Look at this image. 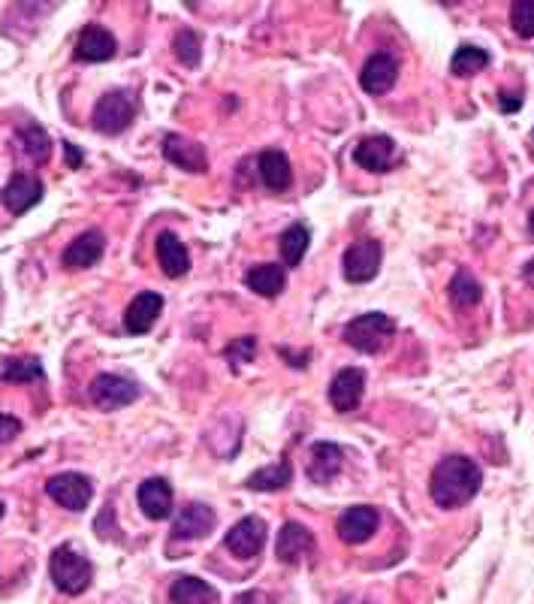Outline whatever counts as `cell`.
I'll return each instance as SVG.
<instances>
[{
  "label": "cell",
  "mask_w": 534,
  "mask_h": 604,
  "mask_svg": "<svg viewBox=\"0 0 534 604\" xmlns=\"http://www.w3.org/2000/svg\"><path fill=\"white\" fill-rule=\"evenodd\" d=\"M399 151H396V142L384 133H375V136H366L356 142L353 148V161L356 167H363L369 173H390V167L396 164Z\"/></svg>",
  "instance_id": "obj_8"
},
{
  "label": "cell",
  "mask_w": 534,
  "mask_h": 604,
  "mask_svg": "<svg viewBox=\"0 0 534 604\" xmlns=\"http://www.w3.org/2000/svg\"><path fill=\"white\" fill-rule=\"evenodd\" d=\"M139 399V384L124 378V375H97L91 381V402L100 408V411H118L130 402Z\"/></svg>",
  "instance_id": "obj_6"
},
{
  "label": "cell",
  "mask_w": 534,
  "mask_h": 604,
  "mask_svg": "<svg viewBox=\"0 0 534 604\" xmlns=\"http://www.w3.org/2000/svg\"><path fill=\"white\" fill-rule=\"evenodd\" d=\"M483 67H489V52H483V49H477V46H459V49L453 52V58H450V73H453V76H462V79L477 76Z\"/></svg>",
  "instance_id": "obj_31"
},
{
  "label": "cell",
  "mask_w": 534,
  "mask_h": 604,
  "mask_svg": "<svg viewBox=\"0 0 534 604\" xmlns=\"http://www.w3.org/2000/svg\"><path fill=\"white\" fill-rule=\"evenodd\" d=\"M314 547H317V541H314V532L308 529V526H302V523H284L281 526V532H278V544H275V553H278V559L281 562H287V565H296V562H302L305 556H311L314 553Z\"/></svg>",
  "instance_id": "obj_14"
},
{
  "label": "cell",
  "mask_w": 534,
  "mask_h": 604,
  "mask_svg": "<svg viewBox=\"0 0 534 604\" xmlns=\"http://www.w3.org/2000/svg\"><path fill=\"white\" fill-rule=\"evenodd\" d=\"M338 604H366V601H360V598H344V601H338Z\"/></svg>",
  "instance_id": "obj_38"
},
{
  "label": "cell",
  "mask_w": 534,
  "mask_h": 604,
  "mask_svg": "<svg viewBox=\"0 0 534 604\" xmlns=\"http://www.w3.org/2000/svg\"><path fill=\"white\" fill-rule=\"evenodd\" d=\"M19 142L25 155L37 164H46L52 158V139L37 121H28L25 127H19Z\"/></svg>",
  "instance_id": "obj_27"
},
{
  "label": "cell",
  "mask_w": 534,
  "mask_h": 604,
  "mask_svg": "<svg viewBox=\"0 0 534 604\" xmlns=\"http://www.w3.org/2000/svg\"><path fill=\"white\" fill-rule=\"evenodd\" d=\"M381 514L372 505H353L338 517V535L347 544H363L378 532Z\"/></svg>",
  "instance_id": "obj_13"
},
{
  "label": "cell",
  "mask_w": 534,
  "mask_h": 604,
  "mask_svg": "<svg viewBox=\"0 0 534 604\" xmlns=\"http://www.w3.org/2000/svg\"><path fill=\"white\" fill-rule=\"evenodd\" d=\"M43 366L37 357H10L4 360V366H0V378L10 381V384H28V381H43Z\"/></svg>",
  "instance_id": "obj_30"
},
{
  "label": "cell",
  "mask_w": 534,
  "mask_h": 604,
  "mask_svg": "<svg viewBox=\"0 0 534 604\" xmlns=\"http://www.w3.org/2000/svg\"><path fill=\"white\" fill-rule=\"evenodd\" d=\"M175 55H178V61H182L185 67H197V61H200V40H197L194 31H178V37H175Z\"/></svg>",
  "instance_id": "obj_33"
},
{
  "label": "cell",
  "mask_w": 534,
  "mask_h": 604,
  "mask_svg": "<svg viewBox=\"0 0 534 604\" xmlns=\"http://www.w3.org/2000/svg\"><path fill=\"white\" fill-rule=\"evenodd\" d=\"M106 251V239L100 230H85L76 242L67 245V251L61 254V263L67 269H91Z\"/></svg>",
  "instance_id": "obj_20"
},
{
  "label": "cell",
  "mask_w": 534,
  "mask_h": 604,
  "mask_svg": "<svg viewBox=\"0 0 534 604\" xmlns=\"http://www.w3.org/2000/svg\"><path fill=\"white\" fill-rule=\"evenodd\" d=\"M480 484H483V472L474 460L468 457H444L435 472H432V484H429V493L435 499L438 508L444 511H456L462 505H468L477 493H480Z\"/></svg>",
  "instance_id": "obj_1"
},
{
  "label": "cell",
  "mask_w": 534,
  "mask_h": 604,
  "mask_svg": "<svg viewBox=\"0 0 534 604\" xmlns=\"http://www.w3.org/2000/svg\"><path fill=\"white\" fill-rule=\"evenodd\" d=\"M160 312H163V296L145 290V293H139L127 306V312H124V330L130 336H142V333H148L157 324Z\"/></svg>",
  "instance_id": "obj_15"
},
{
  "label": "cell",
  "mask_w": 534,
  "mask_h": 604,
  "mask_svg": "<svg viewBox=\"0 0 534 604\" xmlns=\"http://www.w3.org/2000/svg\"><path fill=\"white\" fill-rule=\"evenodd\" d=\"M46 188L37 176H28V173H16L7 188H4V206L13 212V215H22L28 209H34L40 200H43Z\"/></svg>",
  "instance_id": "obj_17"
},
{
  "label": "cell",
  "mask_w": 534,
  "mask_h": 604,
  "mask_svg": "<svg viewBox=\"0 0 534 604\" xmlns=\"http://www.w3.org/2000/svg\"><path fill=\"white\" fill-rule=\"evenodd\" d=\"M363 393H366V372L363 369H341L332 384H329V402L335 411L347 414V411H356L363 402Z\"/></svg>",
  "instance_id": "obj_9"
},
{
  "label": "cell",
  "mask_w": 534,
  "mask_h": 604,
  "mask_svg": "<svg viewBox=\"0 0 534 604\" xmlns=\"http://www.w3.org/2000/svg\"><path fill=\"white\" fill-rule=\"evenodd\" d=\"M136 115V103L127 91H109L94 106V127L106 136H118L130 127Z\"/></svg>",
  "instance_id": "obj_5"
},
{
  "label": "cell",
  "mask_w": 534,
  "mask_h": 604,
  "mask_svg": "<svg viewBox=\"0 0 534 604\" xmlns=\"http://www.w3.org/2000/svg\"><path fill=\"white\" fill-rule=\"evenodd\" d=\"M46 493L52 502H58L61 508L67 511H85L91 496H94V487H91V478L88 475H79V472H61L55 478H49L46 484Z\"/></svg>",
  "instance_id": "obj_7"
},
{
  "label": "cell",
  "mask_w": 534,
  "mask_h": 604,
  "mask_svg": "<svg viewBox=\"0 0 534 604\" xmlns=\"http://www.w3.org/2000/svg\"><path fill=\"white\" fill-rule=\"evenodd\" d=\"M224 544H227V550L236 553L239 559H254V556L266 547V523H263L260 517H245V520H239V523L227 532Z\"/></svg>",
  "instance_id": "obj_11"
},
{
  "label": "cell",
  "mask_w": 534,
  "mask_h": 604,
  "mask_svg": "<svg viewBox=\"0 0 534 604\" xmlns=\"http://www.w3.org/2000/svg\"><path fill=\"white\" fill-rule=\"evenodd\" d=\"M257 161H260V179H263V185H266L269 191L281 194V191L290 188V182H293V167H290V161H287L284 151L269 148V151H263Z\"/></svg>",
  "instance_id": "obj_24"
},
{
  "label": "cell",
  "mask_w": 534,
  "mask_h": 604,
  "mask_svg": "<svg viewBox=\"0 0 534 604\" xmlns=\"http://www.w3.org/2000/svg\"><path fill=\"white\" fill-rule=\"evenodd\" d=\"M396 79H399V64H396V58L387 55V52H378V55H372V58L366 61L363 76H360V85H363L369 94L381 97V94H387V91L396 85Z\"/></svg>",
  "instance_id": "obj_19"
},
{
  "label": "cell",
  "mask_w": 534,
  "mask_h": 604,
  "mask_svg": "<svg viewBox=\"0 0 534 604\" xmlns=\"http://www.w3.org/2000/svg\"><path fill=\"white\" fill-rule=\"evenodd\" d=\"M254 348H257L254 336H245V339H239V342L227 351V357L233 360V366H239V363H251V360H254Z\"/></svg>",
  "instance_id": "obj_34"
},
{
  "label": "cell",
  "mask_w": 534,
  "mask_h": 604,
  "mask_svg": "<svg viewBox=\"0 0 534 604\" xmlns=\"http://www.w3.org/2000/svg\"><path fill=\"white\" fill-rule=\"evenodd\" d=\"M245 284L263 296V299H275L281 296V290L287 287V269L278 263H257L245 272Z\"/></svg>",
  "instance_id": "obj_23"
},
{
  "label": "cell",
  "mask_w": 534,
  "mask_h": 604,
  "mask_svg": "<svg viewBox=\"0 0 534 604\" xmlns=\"http://www.w3.org/2000/svg\"><path fill=\"white\" fill-rule=\"evenodd\" d=\"M4 511H7V508H4V502H0V520H4Z\"/></svg>",
  "instance_id": "obj_40"
},
{
  "label": "cell",
  "mask_w": 534,
  "mask_h": 604,
  "mask_svg": "<svg viewBox=\"0 0 534 604\" xmlns=\"http://www.w3.org/2000/svg\"><path fill=\"white\" fill-rule=\"evenodd\" d=\"M115 52H118V43L106 28H100V25H85L82 28V34L76 40V58L79 61L100 64V61L115 58Z\"/></svg>",
  "instance_id": "obj_18"
},
{
  "label": "cell",
  "mask_w": 534,
  "mask_h": 604,
  "mask_svg": "<svg viewBox=\"0 0 534 604\" xmlns=\"http://www.w3.org/2000/svg\"><path fill=\"white\" fill-rule=\"evenodd\" d=\"M308 242H311L308 227H302V224L287 227V230L281 233V242H278L284 266H290V269H293V266H299V263H302V257H305V251H308Z\"/></svg>",
  "instance_id": "obj_29"
},
{
  "label": "cell",
  "mask_w": 534,
  "mask_h": 604,
  "mask_svg": "<svg viewBox=\"0 0 534 604\" xmlns=\"http://www.w3.org/2000/svg\"><path fill=\"white\" fill-rule=\"evenodd\" d=\"M49 574H52V583L67 592V595H82L91 580H94V565L88 562V556L82 550H76L73 544H61L52 550V559H49Z\"/></svg>",
  "instance_id": "obj_2"
},
{
  "label": "cell",
  "mask_w": 534,
  "mask_h": 604,
  "mask_svg": "<svg viewBox=\"0 0 534 604\" xmlns=\"http://www.w3.org/2000/svg\"><path fill=\"white\" fill-rule=\"evenodd\" d=\"M233 604H269V598H266V592H260V589H248V592H242Z\"/></svg>",
  "instance_id": "obj_36"
},
{
  "label": "cell",
  "mask_w": 534,
  "mask_h": 604,
  "mask_svg": "<svg viewBox=\"0 0 534 604\" xmlns=\"http://www.w3.org/2000/svg\"><path fill=\"white\" fill-rule=\"evenodd\" d=\"M136 499L148 520H166L172 514V487L163 478H145Z\"/></svg>",
  "instance_id": "obj_22"
},
{
  "label": "cell",
  "mask_w": 534,
  "mask_h": 604,
  "mask_svg": "<svg viewBox=\"0 0 534 604\" xmlns=\"http://www.w3.org/2000/svg\"><path fill=\"white\" fill-rule=\"evenodd\" d=\"M381 242L375 239H356L347 251H344V260H341V272L350 284H366L378 275L381 269Z\"/></svg>",
  "instance_id": "obj_4"
},
{
  "label": "cell",
  "mask_w": 534,
  "mask_h": 604,
  "mask_svg": "<svg viewBox=\"0 0 534 604\" xmlns=\"http://www.w3.org/2000/svg\"><path fill=\"white\" fill-rule=\"evenodd\" d=\"M290 481H293V466H290V460H278V463H272V466H263V469L251 472L248 481H245V487L254 490V493H278V490H284Z\"/></svg>",
  "instance_id": "obj_25"
},
{
  "label": "cell",
  "mask_w": 534,
  "mask_h": 604,
  "mask_svg": "<svg viewBox=\"0 0 534 604\" xmlns=\"http://www.w3.org/2000/svg\"><path fill=\"white\" fill-rule=\"evenodd\" d=\"M510 25L522 40L534 37V0H516L510 7Z\"/></svg>",
  "instance_id": "obj_32"
},
{
  "label": "cell",
  "mask_w": 534,
  "mask_h": 604,
  "mask_svg": "<svg viewBox=\"0 0 534 604\" xmlns=\"http://www.w3.org/2000/svg\"><path fill=\"white\" fill-rule=\"evenodd\" d=\"M163 158L172 167L185 170V173H206L209 170V158H206L203 145H197V142H191L185 136H178V133L163 139Z\"/></svg>",
  "instance_id": "obj_12"
},
{
  "label": "cell",
  "mask_w": 534,
  "mask_h": 604,
  "mask_svg": "<svg viewBox=\"0 0 534 604\" xmlns=\"http://www.w3.org/2000/svg\"><path fill=\"white\" fill-rule=\"evenodd\" d=\"M154 251H157V263L163 266V272H166L169 278L188 275V269H191V254H188L185 242L178 239L175 233H169V230L160 233L157 242H154Z\"/></svg>",
  "instance_id": "obj_21"
},
{
  "label": "cell",
  "mask_w": 534,
  "mask_h": 604,
  "mask_svg": "<svg viewBox=\"0 0 534 604\" xmlns=\"http://www.w3.org/2000/svg\"><path fill=\"white\" fill-rule=\"evenodd\" d=\"M61 145H64V155H67V167H70V170L82 167V151H79L73 142H61Z\"/></svg>",
  "instance_id": "obj_37"
},
{
  "label": "cell",
  "mask_w": 534,
  "mask_h": 604,
  "mask_svg": "<svg viewBox=\"0 0 534 604\" xmlns=\"http://www.w3.org/2000/svg\"><path fill=\"white\" fill-rule=\"evenodd\" d=\"M19 432H22V420L13 417V414H4V411H0V447L10 444Z\"/></svg>",
  "instance_id": "obj_35"
},
{
  "label": "cell",
  "mask_w": 534,
  "mask_h": 604,
  "mask_svg": "<svg viewBox=\"0 0 534 604\" xmlns=\"http://www.w3.org/2000/svg\"><path fill=\"white\" fill-rule=\"evenodd\" d=\"M169 601L172 604H215L218 589L200 577H178L169 589Z\"/></svg>",
  "instance_id": "obj_26"
},
{
  "label": "cell",
  "mask_w": 534,
  "mask_h": 604,
  "mask_svg": "<svg viewBox=\"0 0 534 604\" xmlns=\"http://www.w3.org/2000/svg\"><path fill=\"white\" fill-rule=\"evenodd\" d=\"M528 233H531V236H534V212H531V215H528Z\"/></svg>",
  "instance_id": "obj_39"
},
{
  "label": "cell",
  "mask_w": 534,
  "mask_h": 604,
  "mask_svg": "<svg viewBox=\"0 0 534 604\" xmlns=\"http://www.w3.org/2000/svg\"><path fill=\"white\" fill-rule=\"evenodd\" d=\"M450 299H453V306H456L459 312L474 309L477 302L483 299V287H480V281H477L468 269H459V272L453 275V281H450Z\"/></svg>",
  "instance_id": "obj_28"
},
{
  "label": "cell",
  "mask_w": 534,
  "mask_h": 604,
  "mask_svg": "<svg viewBox=\"0 0 534 604\" xmlns=\"http://www.w3.org/2000/svg\"><path fill=\"white\" fill-rule=\"evenodd\" d=\"M215 532V511L203 502H191L172 520V538L175 541H197Z\"/></svg>",
  "instance_id": "obj_10"
},
{
  "label": "cell",
  "mask_w": 534,
  "mask_h": 604,
  "mask_svg": "<svg viewBox=\"0 0 534 604\" xmlns=\"http://www.w3.org/2000/svg\"><path fill=\"white\" fill-rule=\"evenodd\" d=\"M393 333H396V324L390 321V315L369 312V315L353 318L344 327V342L363 354H378L393 339Z\"/></svg>",
  "instance_id": "obj_3"
},
{
  "label": "cell",
  "mask_w": 534,
  "mask_h": 604,
  "mask_svg": "<svg viewBox=\"0 0 534 604\" xmlns=\"http://www.w3.org/2000/svg\"><path fill=\"white\" fill-rule=\"evenodd\" d=\"M344 466V450L332 441H317L308 453V478L311 484H329Z\"/></svg>",
  "instance_id": "obj_16"
}]
</instances>
